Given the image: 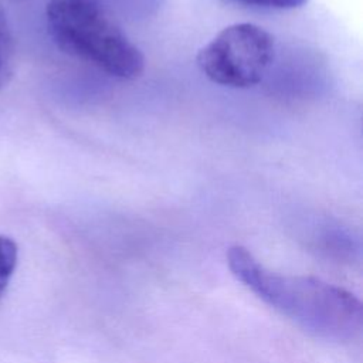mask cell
Here are the masks:
<instances>
[{
	"label": "cell",
	"instance_id": "8992f818",
	"mask_svg": "<svg viewBox=\"0 0 363 363\" xmlns=\"http://www.w3.org/2000/svg\"><path fill=\"white\" fill-rule=\"evenodd\" d=\"M242 6L267 9V10H292L302 7L308 3V0H230Z\"/></svg>",
	"mask_w": 363,
	"mask_h": 363
},
{
	"label": "cell",
	"instance_id": "6da1fadb",
	"mask_svg": "<svg viewBox=\"0 0 363 363\" xmlns=\"http://www.w3.org/2000/svg\"><path fill=\"white\" fill-rule=\"evenodd\" d=\"M227 262L238 281L309 333L345 342L362 332L363 306L353 294L318 278L275 274L241 245L227 251Z\"/></svg>",
	"mask_w": 363,
	"mask_h": 363
},
{
	"label": "cell",
	"instance_id": "277c9868",
	"mask_svg": "<svg viewBox=\"0 0 363 363\" xmlns=\"http://www.w3.org/2000/svg\"><path fill=\"white\" fill-rule=\"evenodd\" d=\"M13 51V37L9 27L7 16L0 4V88H3L11 78L14 58Z\"/></svg>",
	"mask_w": 363,
	"mask_h": 363
},
{
	"label": "cell",
	"instance_id": "7a4b0ae2",
	"mask_svg": "<svg viewBox=\"0 0 363 363\" xmlns=\"http://www.w3.org/2000/svg\"><path fill=\"white\" fill-rule=\"evenodd\" d=\"M45 17L50 35L64 52L111 77L135 79L143 72L140 50L99 0H48Z\"/></svg>",
	"mask_w": 363,
	"mask_h": 363
},
{
	"label": "cell",
	"instance_id": "3957f363",
	"mask_svg": "<svg viewBox=\"0 0 363 363\" xmlns=\"http://www.w3.org/2000/svg\"><path fill=\"white\" fill-rule=\"evenodd\" d=\"M274 37L252 23L223 28L197 52V65L213 82L231 88L258 84L272 62Z\"/></svg>",
	"mask_w": 363,
	"mask_h": 363
},
{
	"label": "cell",
	"instance_id": "5b68a950",
	"mask_svg": "<svg viewBox=\"0 0 363 363\" xmlns=\"http://www.w3.org/2000/svg\"><path fill=\"white\" fill-rule=\"evenodd\" d=\"M17 264V245L9 237L0 235V298L3 296Z\"/></svg>",
	"mask_w": 363,
	"mask_h": 363
}]
</instances>
